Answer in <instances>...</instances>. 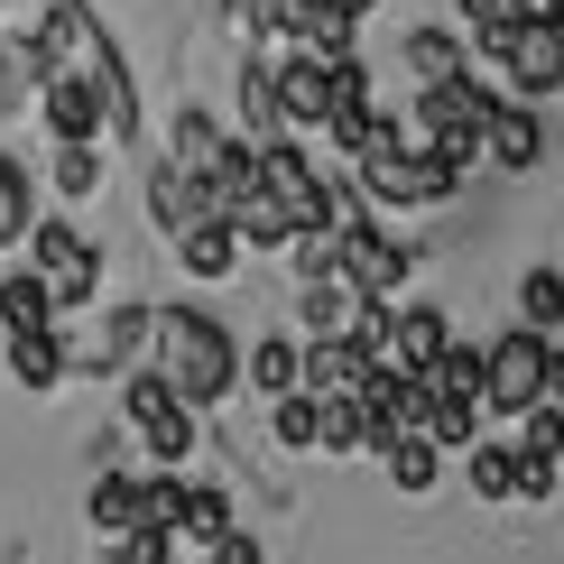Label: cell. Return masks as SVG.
Here are the masks:
<instances>
[{"mask_svg": "<svg viewBox=\"0 0 564 564\" xmlns=\"http://www.w3.org/2000/svg\"><path fill=\"white\" fill-rule=\"evenodd\" d=\"M204 564H260V536H241V528H231V536H223V546L204 555Z\"/></svg>", "mask_w": 564, "mask_h": 564, "instance_id": "obj_38", "label": "cell"}, {"mask_svg": "<svg viewBox=\"0 0 564 564\" xmlns=\"http://www.w3.org/2000/svg\"><path fill=\"white\" fill-rule=\"evenodd\" d=\"M46 185H56L65 204H93V195H102V149H93V139H84V149H56Z\"/></svg>", "mask_w": 564, "mask_h": 564, "instance_id": "obj_30", "label": "cell"}, {"mask_svg": "<svg viewBox=\"0 0 564 564\" xmlns=\"http://www.w3.org/2000/svg\"><path fill=\"white\" fill-rule=\"evenodd\" d=\"M426 444L435 454H473L481 444V408L473 398H426Z\"/></svg>", "mask_w": 564, "mask_h": 564, "instance_id": "obj_24", "label": "cell"}, {"mask_svg": "<svg viewBox=\"0 0 564 564\" xmlns=\"http://www.w3.org/2000/svg\"><path fill=\"white\" fill-rule=\"evenodd\" d=\"M481 158L509 167V176H536V167H546V111H536V102H500L490 130H481Z\"/></svg>", "mask_w": 564, "mask_h": 564, "instance_id": "obj_9", "label": "cell"}, {"mask_svg": "<svg viewBox=\"0 0 564 564\" xmlns=\"http://www.w3.org/2000/svg\"><path fill=\"white\" fill-rule=\"evenodd\" d=\"M519 324L555 343V324H564V269H546V260H536V269L519 278Z\"/></svg>", "mask_w": 564, "mask_h": 564, "instance_id": "obj_23", "label": "cell"}, {"mask_svg": "<svg viewBox=\"0 0 564 564\" xmlns=\"http://www.w3.org/2000/svg\"><path fill=\"white\" fill-rule=\"evenodd\" d=\"M29 223H37V176H29V158L0 149V250L29 241Z\"/></svg>", "mask_w": 564, "mask_h": 564, "instance_id": "obj_18", "label": "cell"}, {"mask_svg": "<svg viewBox=\"0 0 564 564\" xmlns=\"http://www.w3.org/2000/svg\"><path fill=\"white\" fill-rule=\"evenodd\" d=\"M509 454H528V463H564V408H546V398H536V408L519 416V444H509Z\"/></svg>", "mask_w": 564, "mask_h": 564, "instance_id": "obj_32", "label": "cell"}, {"mask_svg": "<svg viewBox=\"0 0 564 564\" xmlns=\"http://www.w3.org/2000/svg\"><path fill=\"white\" fill-rule=\"evenodd\" d=\"M75 75L93 84V102H102V139H121V149H139V84H130V56H121V37H102L93 56L75 65Z\"/></svg>", "mask_w": 564, "mask_h": 564, "instance_id": "obj_6", "label": "cell"}, {"mask_svg": "<svg viewBox=\"0 0 564 564\" xmlns=\"http://www.w3.org/2000/svg\"><path fill=\"white\" fill-rule=\"evenodd\" d=\"M536 361H546V334H500V343H481V408L490 416H528L536 408Z\"/></svg>", "mask_w": 564, "mask_h": 564, "instance_id": "obj_4", "label": "cell"}, {"mask_svg": "<svg viewBox=\"0 0 564 564\" xmlns=\"http://www.w3.org/2000/svg\"><path fill=\"white\" fill-rule=\"evenodd\" d=\"M454 10H463V19L481 29V19H500V0H454Z\"/></svg>", "mask_w": 564, "mask_h": 564, "instance_id": "obj_39", "label": "cell"}, {"mask_svg": "<svg viewBox=\"0 0 564 564\" xmlns=\"http://www.w3.org/2000/svg\"><path fill=\"white\" fill-rule=\"evenodd\" d=\"M241 149H269V139H288V121H278V93H269V56H241Z\"/></svg>", "mask_w": 564, "mask_h": 564, "instance_id": "obj_19", "label": "cell"}, {"mask_svg": "<svg viewBox=\"0 0 564 564\" xmlns=\"http://www.w3.org/2000/svg\"><path fill=\"white\" fill-rule=\"evenodd\" d=\"M398 56H408L416 93H426V84H454V75H473V46H463L454 29H408V46H398Z\"/></svg>", "mask_w": 564, "mask_h": 564, "instance_id": "obj_17", "label": "cell"}, {"mask_svg": "<svg viewBox=\"0 0 564 564\" xmlns=\"http://www.w3.org/2000/svg\"><path fill=\"white\" fill-rule=\"evenodd\" d=\"M454 343V324H444V305H389V351H380V370H416L426 380V361Z\"/></svg>", "mask_w": 564, "mask_h": 564, "instance_id": "obj_12", "label": "cell"}, {"mask_svg": "<svg viewBox=\"0 0 564 564\" xmlns=\"http://www.w3.org/2000/svg\"><path fill=\"white\" fill-rule=\"evenodd\" d=\"M315 398H305V389H288V398H278V416H269V426H278V444H288V454H315Z\"/></svg>", "mask_w": 564, "mask_h": 564, "instance_id": "obj_33", "label": "cell"}, {"mask_svg": "<svg viewBox=\"0 0 564 564\" xmlns=\"http://www.w3.org/2000/svg\"><path fill=\"white\" fill-rule=\"evenodd\" d=\"M149 351H158V380L176 389V408H195V416L241 389V343H231V324L204 315V305H158Z\"/></svg>", "mask_w": 564, "mask_h": 564, "instance_id": "obj_1", "label": "cell"}, {"mask_svg": "<svg viewBox=\"0 0 564 564\" xmlns=\"http://www.w3.org/2000/svg\"><path fill=\"white\" fill-rule=\"evenodd\" d=\"M324 10H343V19H370V10H380V0H324Z\"/></svg>", "mask_w": 564, "mask_h": 564, "instance_id": "obj_40", "label": "cell"}, {"mask_svg": "<svg viewBox=\"0 0 564 564\" xmlns=\"http://www.w3.org/2000/svg\"><path fill=\"white\" fill-rule=\"evenodd\" d=\"M37 121H46V139H56V149H84V139H102V102H93V84L65 65V75L37 84Z\"/></svg>", "mask_w": 564, "mask_h": 564, "instance_id": "obj_10", "label": "cell"}, {"mask_svg": "<svg viewBox=\"0 0 564 564\" xmlns=\"http://www.w3.org/2000/svg\"><path fill=\"white\" fill-rule=\"evenodd\" d=\"M102 564H176V536L167 528H130V536H111Z\"/></svg>", "mask_w": 564, "mask_h": 564, "instance_id": "obj_35", "label": "cell"}, {"mask_svg": "<svg viewBox=\"0 0 564 564\" xmlns=\"http://www.w3.org/2000/svg\"><path fill=\"white\" fill-rule=\"evenodd\" d=\"M139 444H149L158 473H185V454L204 444V416H195V408H176V416H158V426H139Z\"/></svg>", "mask_w": 564, "mask_h": 564, "instance_id": "obj_26", "label": "cell"}, {"mask_svg": "<svg viewBox=\"0 0 564 564\" xmlns=\"http://www.w3.org/2000/svg\"><path fill=\"white\" fill-rule=\"evenodd\" d=\"M0 324H10V334H46V324H56V305H46V288H37L29 269L0 278Z\"/></svg>", "mask_w": 564, "mask_h": 564, "instance_id": "obj_28", "label": "cell"}, {"mask_svg": "<svg viewBox=\"0 0 564 564\" xmlns=\"http://www.w3.org/2000/svg\"><path fill=\"white\" fill-rule=\"evenodd\" d=\"M10 564H29V555H10Z\"/></svg>", "mask_w": 564, "mask_h": 564, "instance_id": "obj_41", "label": "cell"}, {"mask_svg": "<svg viewBox=\"0 0 564 564\" xmlns=\"http://www.w3.org/2000/svg\"><path fill=\"white\" fill-rule=\"evenodd\" d=\"M370 380H380V361H370L351 334H324L296 351V389L305 398H370Z\"/></svg>", "mask_w": 564, "mask_h": 564, "instance_id": "obj_7", "label": "cell"}, {"mask_svg": "<svg viewBox=\"0 0 564 564\" xmlns=\"http://www.w3.org/2000/svg\"><path fill=\"white\" fill-rule=\"evenodd\" d=\"M334 278H343L361 305H389V296L416 278V241H398L389 223H351L343 241H334Z\"/></svg>", "mask_w": 564, "mask_h": 564, "instance_id": "obj_3", "label": "cell"}, {"mask_svg": "<svg viewBox=\"0 0 564 564\" xmlns=\"http://www.w3.org/2000/svg\"><path fill=\"white\" fill-rule=\"evenodd\" d=\"M296 351H305L296 334H269V343H250V351H241V380L260 389V398H288V389H296Z\"/></svg>", "mask_w": 564, "mask_h": 564, "instance_id": "obj_20", "label": "cell"}, {"mask_svg": "<svg viewBox=\"0 0 564 564\" xmlns=\"http://www.w3.org/2000/svg\"><path fill=\"white\" fill-rule=\"evenodd\" d=\"M65 351H75V343H65L56 324H46V334H10V380L29 389V398H46V389H65Z\"/></svg>", "mask_w": 564, "mask_h": 564, "instance_id": "obj_16", "label": "cell"}, {"mask_svg": "<svg viewBox=\"0 0 564 564\" xmlns=\"http://www.w3.org/2000/svg\"><path fill=\"white\" fill-rule=\"evenodd\" d=\"M305 343H324V334H351V315H361V296L343 288V278H305Z\"/></svg>", "mask_w": 564, "mask_h": 564, "instance_id": "obj_22", "label": "cell"}, {"mask_svg": "<svg viewBox=\"0 0 564 564\" xmlns=\"http://www.w3.org/2000/svg\"><path fill=\"white\" fill-rule=\"evenodd\" d=\"M19 250H29V278L46 288V305H56V315H65V305H93V296H102V250H93V231H75L65 214H37Z\"/></svg>", "mask_w": 564, "mask_h": 564, "instance_id": "obj_2", "label": "cell"}, {"mask_svg": "<svg viewBox=\"0 0 564 564\" xmlns=\"http://www.w3.org/2000/svg\"><path fill=\"white\" fill-rule=\"evenodd\" d=\"M426 389L435 398H473V408H481V343H444L426 361Z\"/></svg>", "mask_w": 564, "mask_h": 564, "instance_id": "obj_27", "label": "cell"}, {"mask_svg": "<svg viewBox=\"0 0 564 564\" xmlns=\"http://www.w3.org/2000/svg\"><path fill=\"white\" fill-rule=\"evenodd\" d=\"M241 260H250V250L231 241V223H223V214H204L195 231H176V269H185V278H231Z\"/></svg>", "mask_w": 564, "mask_h": 564, "instance_id": "obj_15", "label": "cell"}, {"mask_svg": "<svg viewBox=\"0 0 564 564\" xmlns=\"http://www.w3.org/2000/svg\"><path fill=\"white\" fill-rule=\"evenodd\" d=\"M231 528H241V519H231V490H214V481H185V500H176V546H204V555H214Z\"/></svg>", "mask_w": 564, "mask_h": 564, "instance_id": "obj_14", "label": "cell"}, {"mask_svg": "<svg viewBox=\"0 0 564 564\" xmlns=\"http://www.w3.org/2000/svg\"><path fill=\"white\" fill-rule=\"evenodd\" d=\"M204 214H214V195H204V176H185L176 158H158V167H149V223H158V231L176 241V231H195Z\"/></svg>", "mask_w": 564, "mask_h": 564, "instance_id": "obj_13", "label": "cell"}, {"mask_svg": "<svg viewBox=\"0 0 564 564\" xmlns=\"http://www.w3.org/2000/svg\"><path fill=\"white\" fill-rule=\"evenodd\" d=\"M269 93H278L288 139L315 130V121H324V93H334V84H324V56H305V46H296V56H269Z\"/></svg>", "mask_w": 564, "mask_h": 564, "instance_id": "obj_11", "label": "cell"}, {"mask_svg": "<svg viewBox=\"0 0 564 564\" xmlns=\"http://www.w3.org/2000/svg\"><path fill=\"white\" fill-rule=\"evenodd\" d=\"M463 481H473V500H509V490H519V454H509V444H473V454H463Z\"/></svg>", "mask_w": 564, "mask_h": 564, "instance_id": "obj_29", "label": "cell"}, {"mask_svg": "<svg viewBox=\"0 0 564 564\" xmlns=\"http://www.w3.org/2000/svg\"><path fill=\"white\" fill-rule=\"evenodd\" d=\"M500 19H519V29H564V0H500Z\"/></svg>", "mask_w": 564, "mask_h": 564, "instance_id": "obj_36", "label": "cell"}, {"mask_svg": "<svg viewBox=\"0 0 564 564\" xmlns=\"http://www.w3.org/2000/svg\"><path fill=\"white\" fill-rule=\"evenodd\" d=\"M380 473H389L398 490H408V500H426V490H435V473H444V454H435L426 435H398L389 454H380Z\"/></svg>", "mask_w": 564, "mask_h": 564, "instance_id": "obj_25", "label": "cell"}, {"mask_svg": "<svg viewBox=\"0 0 564 564\" xmlns=\"http://www.w3.org/2000/svg\"><path fill=\"white\" fill-rule=\"evenodd\" d=\"M121 408H130V426H158V416H176V389L158 380V370H130V389H121Z\"/></svg>", "mask_w": 564, "mask_h": 564, "instance_id": "obj_34", "label": "cell"}, {"mask_svg": "<svg viewBox=\"0 0 564 564\" xmlns=\"http://www.w3.org/2000/svg\"><path fill=\"white\" fill-rule=\"evenodd\" d=\"M509 500H555V463H528L519 454V490H509Z\"/></svg>", "mask_w": 564, "mask_h": 564, "instance_id": "obj_37", "label": "cell"}, {"mask_svg": "<svg viewBox=\"0 0 564 564\" xmlns=\"http://www.w3.org/2000/svg\"><path fill=\"white\" fill-rule=\"evenodd\" d=\"M84 519L102 528V536H130L139 528V473H102V481L84 490Z\"/></svg>", "mask_w": 564, "mask_h": 564, "instance_id": "obj_21", "label": "cell"}, {"mask_svg": "<svg viewBox=\"0 0 564 564\" xmlns=\"http://www.w3.org/2000/svg\"><path fill=\"white\" fill-rule=\"evenodd\" d=\"M149 324H158V305L121 296V305L102 315V334H93V351H84V343L65 351V380H75V370H84V380H121V370L139 361V351H149Z\"/></svg>", "mask_w": 564, "mask_h": 564, "instance_id": "obj_5", "label": "cell"}, {"mask_svg": "<svg viewBox=\"0 0 564 564\" xmlns=\"http://www.w3.org/2000/svg\"><path fill=\"white\" fill-rule=\"evenodd\" d=\"M500 75H509L500 102H536V111H546L564 93V29H519V46L500 56Z\"/></svg>", "mask_w": 564, "mask_h": 564, "instance_id": "obj_8", "label": "cell"}, {"mask_svg": "<svg viewBox=\"0 0 564 564\" xmlns=\"http://www.w3.org/2000/svg\"><path fill=\"white\" fill-rule=\"evenodd\" d=\"M29 93H37L29 46H19V29H0V121H19V111H29Z\"/></svg>", "mask_w": 564, "mask_h": 564, "instance_id": "obj_31", "label": "cell"}]
</instances>
